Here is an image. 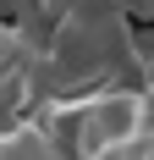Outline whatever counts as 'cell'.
<instances>
[{
    "label": "cell",
    "mask_w": 154,
    "mask_h": 160,
    "mask_svg": "<svg viewBox=\"0 0 154 160\" xmlns=\"http://www.w3.org/2000/svg\"><path fill=\"white\" fill-rule=\"evenodd\" d=\"M143 78H149V94H154V55H143Z\"/></svg>",
    "instance_id": "2"
},
{
    "label": "cell",
    "mask_w": 154,
    "mask_h": 160,
    "mask_svg": "<svg viewBox=\"0 0 154 160\" xmlns=\"http://www.w3.org/2000/svg\"><path fill=\"white\" fill-rule=\"evenodd\" d=\"M132 144H149L143 94L116 88V94H94L77 111V160H116V155H132Z\"/></svg>",
    "instance_id": "1"
}]
</instances>
